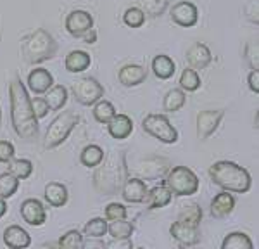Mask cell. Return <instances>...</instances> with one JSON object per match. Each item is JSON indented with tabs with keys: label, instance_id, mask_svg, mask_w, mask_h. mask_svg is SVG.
<instances>
[{
	"label": "cell",
	"instance_id": "cell-3",
	"mask_svg": "<svg viewBox=\"0 0 259 249\" xmlns=\"http://www.w3.org/2000/svg\"><path fill=\"white\" fill-rule=\"evenodd\" d=\"M126 180V166H124V154H112L106 161L99 164L94 175V184L99 192L104 196H112L121 189L123 182Z\"/></svg>",
	"mask_w": 259,
	"mask_h": 249
},
{
	"label": "cell",
	"instance_id": "cell-9",
	"mask_svg": "<svg viewBox=\"0 0 259 249\" xmlns=\"http://www.w3.org/2000/svg\"><path fill=\"white\" fill-rule=\"evenodd\" d=\"M137 175L142 180H157L164 177L169 170V161L166 157H149L137 164Z\"/></svg>",
	"mask_w": 259,
	"mask_h": 249
},
{
	"label": "cell",
	"instance_id": "cell-37",
	"mask_svg": "<svg viewBox=\"0 0 259 249\" xmlns=\"http://www.w3.org/2000/svg\"><path fill=\"white\" fill-rule=\"evenodd\" d=\"M18 187H19V180L14 175H11L9 172L0 175V197L4 199L12 197L18 192Z\"/></svg>",
	"mask_w": 259,
	"mask_h": 249
},
{
	"label": "cell",
	"instance_id": "cell-41",
	"mask_svg": "<svg viewBox=\"0 0 259 249\" xmlns=\"http://www.w3.org/2000/svg\"><path fill=\"white\" fill-rule=\"evenodd\" d=\"M31 107H33V113H35V116L38 119L41 118H45V116L49 114V104L45 99H41V97H35V99H31Z\"/></svg>",
	"mask_w": 259,
	"mask_h": 249
},
{
	"label": "cell",
	"instance_id": "cell-8",
	"mask_svg": "<svg viewBox=\"0 0 259 249\" xmlns=\"http://www.w3.org/2000/svg\"><path fill=\"white\" fill-rule=\"evenodd\" d=\"M73 95L81 106H94L99 99L104 97V87L95 78L85 76L73 83Z\"/></svg>",
	"mask_w": 259,
	"mask_h": 249
},
{
	"label": "cell",
	"instance_id": "cell-4",
	"mask_svg": "<svg viewBox=\"0 0 259 249\" xmlns=\"http://www.w3.org/2000/svg\"><path fill=\"white\" fill-rule=\"evenodd\" d=\"M21 51H23V59L28 64H40V62L49 61L56 56L57 42L47 30L38 28L28 36H24Z\"/></svg>",
	"mask_w": 259,
	"mask_h": 249
},
{
	"label": "cell",
	"instance_id": "cell-16",
	"mask_svg": "<svg viewBox=\"0 0 259 249\" xmlns=\"http://www.w3.org/2000/svg\"><path fill=\"white\" fill-rule=\"evenodd\" d=\"M106 124H107V132H109V135L116 140L128 139L133 132V121L128 114L116 113Z\"/></svg>",
	"mask_w": 259,
	"mask_h": 249
},
{
	"label": "cell",
	"instance_id": "cell-27",
	"mask_svg": "<svg viewBox=\"0 0 259 249\" xmlns=\"http://www.w3.org/2000/svg\"><path fill=\"white\" fill-rule=\"evenodd\" d=\"M104 159V149L97 144H90L87 145L80 154V161L83 166L87 168H97Z\"/></svg>",
	"mask_w": 259,
	"mask_h": 249
},
{
	"label": "cell",
	"instance_id": "cell-35",
	"mask_svg": "<svg viewBox=\"0 0 259 249\" xmlns=\"http://www.w3.org/2000/svg\"><path fill=\"white\" fill-rule=\"evenodd\" d=\"M178 222L185 223V225H190V227H199L200 222H202V208L199 204L187 206L185 210L180 213Z\"/></svg>",
	"mask_w": 259,
	"mask_h": 249
},
{
	"label": "cell",
	"instance_id": "cell-49",
	"mask_svg": "<svg viewBox=\"0 0 259 249\" xmlns=\"http://www.w3.org/2000/svg\"><path fill=\"white\" fill-rule=\"evenodd\" d=\"M83 247H106V244L104 242H85V240H83Z\"/></svg>",
	"mask_w": 259,
	"mask_h": 249
},
{
	"label": "cell",
	"instance_id": "cell-32",
	"mask_svg": "<svg viewBox=\"0 0 259 249\" xmlns=\"http://www.w3.org/2000/svg\"><path fill=\"white\" fill-rule=\"evenodd\" d=\"M9 173L14 175L18 180H26L33 173V163L30 159H12L9 161Z\"/></svg>",
	"mask_w": 259,
	"mask_h": 249
},
{
	"label": "cell",
	"instance_id": "cell-19",
	"mask_svg": "<svg viewBox=\"0 0 259 249\" xmlns=\"http://www.w3.org/2000/svg\"><path fill=\"white\" fill-rule=\"evenodd\" d=\"M233 210H235V197H233L232 192H228V190H223V192L216 194L214 199L211 201V217H214L218 220L232 215Z\"/></svg>",
	"mask_w": 259,
	"mask_h": 249
},
{
	"label": "cell",
	"instance_id": "cell-23",
	"mask_svg": "<svg viewBox=\"0 0 259 249\" xmlns=\"http://www.w3.org/2000/svg\"><path fill=\"white\" fill-rule=\"evenodd\" d=\"M44 196H45V201H47L50 206L62 208L66 202H68L69 194H68V189H66L64 184H59V182H50V184L45 185Z\"/></svg>",
	"mask_w": 259,
	"mask_h": 249
},
{
	"label": "cell",
	"instance_id": "cell-39",
	"mask_svg": "<svg viewBox=\"0 0 259 249\" xmlns=\"http://www.w3.org/2000/svg\"><path fill=\"white\" fill-rule=\"evenodd\" d=\"M57 244L61 247H83V235L78 230H68Z\"/></svg>",
	"mask_w": 259,
	"mask_h": 249
},
{
	"label": "cell",
	"instance_id": "cell-50",
	"mask_svg": "<svg viewBox=\"0 0 259 249\" xmlns=\"http://www.w3.org/2000/svg\"><path fill=\"white\" fill-rule=\"evenodd\" d=\"M0 119H2V111H0Z\"/></svg>",
	"mask_w": 259,
	"mask_h": 249
},
{
	"label": "cell",
	"instance_id": "cell-45",
	"mask_svg": "<svg viewBox=\"0 0 259 249\" xmlns=\"http://www.w3.org/2000/svg\"><path fill=\"white\" fill-rule=\"evenodd\" d=\"M247 83L249 89L252 90L254 94H259V69H252L247 76Z\"/></svg>",
	"mask_w": 259,
	"mask_h": 249
},
{
	"label": "cell",
	"instance_id": "cell-10",
	"mask_svg": "<svg viewBox=\"0 0 259 249\" xmlns=\"http://www.w3.org/2000/svg\"><path fill=\"white\" fill-rule=\"evenodd\" d=\"M225 113L221 109H207L200 111L197 114V135L200 140H207L209 137L218 130L221 119H223Z\"/></svg>",
	"mask_w": 259,
	"mask_h": 249
},
{
	"label": "cell",
	"instance_id": "cell-7",
	"mask_svg": "<svg viewBox=\"0 0 259 249\" xmlns=\"http://www.w3.org/2000/svg\"><path fill=\"white\" fill-rule=\"evenodd\" d=\"M142 128L152 135L154 139L161 140L164 144H175L178 140L177 128L171 124V121L164 114H147L142 121Z\"/></svg>",
	"mask_w": 259,
	"mask_h": 249
},
{
	"label": "cell",
	"instance_id": "cell-34",
	"mask_svg": "<svg viewBox=\"0 0 259 249\" xmlns=\"http://www.w3.org/2000/svg\"><path fill=\"white\" fill-rule=\"evenodd\" d=\"M114 114H116V107L112 106L109 101L99 99V101L94 104V118L97 119L99 123L106 124Z\"/></svg>",
	"mask_w": 259,
	"mask_h": 249
},
{
	"label": "cell",
	"instance_id": "cell-43",
	"mask_svg": "<svg viewBox=\"0 0 259 249\" xmlns=\"http://www.w3.org/2000/svg\"><path fill=\"white\" fill-rule=\"evenodd\" d=\"M244 11H245V16L249 18V21H252V23H259V18H257V0H247V4H245V7H244Z\"/></svg>",
	"mask_w": 259,
	"mask_h": 249
},
{
	"label": "cell",
	"instance_id": "cell-40",
	"mask_svg": "<svg viewBox=\"0 0 259 249\" xmlns=\"http://www.w3.org/2000/svg\"><path fill=\"white\" fill-rule=\"evenodd\" d=\"M128 211L126 208L123 204H119V202H111V204L106 206V220H123L126 218Z\"/></svg>",
	"mask_w": 259,
	"mask_h": 249
},
{
	"label": "cell",
	"instance_id": "cell-48",
	"mask_svg": "<svg viewBox=\"0 0 259 249\" xmlns=\"http://www.w3.org/2000/svg\"><path fill=\"white\" fill-rule=\"evenodd\" d=\"M6 213H7V202L4 197H0V218H2Z\"/></svg>",
	"mask_w": 259,
	"mask_h": 249
},
{
	"label": "cell",
	"instance_id": "cell-6",
	"mask_svg": "<svg viewBox=\"0 0 259 249\" xmlns=\"http://www.w3.org/2000/svg\"><path fill=\"white\" fill-rule=\"evenodd\" d=\"M80 123V114L74 111H62L61 114H57L54 118V121L50 123L47 134H45L44 147L45 149H56L64 142L73 132V128Z\"/></svg>",
	"mask_w": 259,
	"mask_h": 249
},
{
	"label": "cell",
	"instance_id": "cell-11",
	"mask_svg": "<svg viewBox=\"0 0 259 249\" xmlns=\"http://www.w3.org/2000/svg\"><path fill=\"white\" fill-rule=\"evenodd\" d=\"M169 14H171L173 23H177L178 26H182V28H192V26H195L199 21V9L192 2H187V0L175 4V6L171 7Z\"/></svg>",
	"mask_w": 259,
	"mask_h": 249
},
{
	"label": "cell",
	"instance_id": "cell-47",
	"mask_svg": "<svg viewBox=\"0 0 259 249\" xmlns=\"http://www.w3.org/2000/svg\"><path fill=\"white\" fill-rule=\"evenodd\" d=\"M80 38H83V42L89 44V45L95 44V42H97V30H95V28H90V30H87L85 33H83Z\"/></svg>",
	"mask_w": 259,
	"mask_h": 249
},
{
	"label": "cell",
	"instance_id": "cell-29",
	"mask_svg": "<svg viewBox=\"0 0 259 249\" xmlns=\"http://www.w3.org/2000/svg\"><path fill=\"white\" fill-rule=\"evenodd\" d=\"M187 102V95L182 89H173L164 95V101H162V107H164L166 113H177L182 109Z\"/></svg>",
	"mask_w": 259,
	"mask_h": 249
},
{
	"label": "cell",
	"instance_id": "cell-38",
	"mask_svg": "<svg viewBox=\"0 0 259 249\" xmlns=\"http://www.w3.org/2000/svg\"><path fill=\"white\" fill-rule=\"evenodd\" d=\"M123 23L130 28H140L145 23V14L140 7H130L123 14Z\"/></svg>",
	"mask_w": 259,
	"mask_h": 249
},
{
	"label": "cell",
	"instance_id": "cell-24",
	"mask_svg": "<svg viewBox=\"0 0 259 249\" xmlns=\"http://www.w3.org/2000/svg\"><path fill=\"white\" fill-rule=\"evenodd\" d=\"M92 64V57L85 51H71L64 59V68L69 73H83Z\"/></svg>",
	"mask_w": 259,
	"mask_h": 249
},
{
	"label": "cell",
	"instance_id": "cell-44",
	"mask_svg": "<svg viewBox=\"0 0 259 249\" xmlns=\"http://www.w3.org/2000/svg\"><path fill=\"white\" fill-rule=\"evenodd\" d=\"M247 59L252 69H259V62H257V42L256 44H249L247 45Z\"/></svg>",
	"mask_w": 259,
	"mask_h": 249
},
{
	"label": "cell",
	"instance_id": "cell-25",
	"mask_svg": "<svg viewBox=\"0 0 259 249\" xmlns=\"http://www.w3.org/2000/svg\"><path fill=\"white\" fill-rule=\"evenodd\" d=\"M177 71V64L166 54H159L152 59V73L156 74L159 80H169Z\"/></svg>",
	"mask_w": 259,
	"mask_h": 249
},
{
	"label": "cell",
	"instance_id": "cell-1",
	"mask_svg": "<svg viewBox=\"0 0 259 249\" xmlns=\"http://www.w3.org/2000/svg\"><path fill=\"white\" fill-rule=\"evenodd\" d=\"M9 101H11V121L12 128L23 140H35L38 137V118L33 113L31 97L24 83L14 78L9 83Z\"/></svg>",
	"mask_w": 259,
	"mask_h": 249
},
{
	"label": "cell",
	"instance_id": "cell-46",
	"mask_svg": "<svg viewBox=\"0 0 259 249\" xmlns=\"http://www.w3.org/2000/svg\"><path fill=\"white\" fill-rule=\"evenodd\" d=\"M107 247H112V249H132L133 247V242L130 239H112L111 242L106 244Z\"/></svg>",
	"mask_w": 259,
	"mask_h": 249
},
{
	"label": "cell",
	"instance_id": "cell-2",
	"mask_svg": "<svg viewBox=\"0 0 259 249\" xmlns=\"http://www.w3.org/2000/svg\"><path fill=\"white\" fill-rule=\"evenodd\" d=\"M209 177L212 184L221 187L223 190L235 194H245L250 190L252 178L250 173L240 164L232 161H218L209 168Z\"/></svg>",
	"mask_w": 259,
	"mask_h": 249
},
{
	"label": "cell",
	"instance_id": "cell-15",
	"mask_svg": "<svg viewBox=\"0 0 259 249\" xmlns=\"http://www.w3.org/2000/svg\"><path fill=\"white\" fill-rule=\"evenodd\" d=\"M147 185H145V182L142 180V178L135 177V178H126V180L123 182V185H121V196L126 202H133V204H137V202H142L145 197V194H147Z\"/></svg>",
	"mask_w": 259,
	"mask_h": 249
},
{
	"label": "cell",
	"instance_id": "cell-28",
	"mask_svg": "<svg viewBox=\"0 0 259 249\" xmlns=\"http://www.w3.org/2000/svg\"><path fill=\"white\" fill-rule=\"evenodd\" d=\"M254 244L244 232H230L221 242V249H252Z\"/></svg>",
	"mask_w": 259,
	"mask_h": 249
},
{
	"label": "cell",
	"instance_id": "cell-30",
	"mask_svg": "<svg viewBox=\"0 0 259 249\" xmlns=\"http://www.w3.org/2000/svg\"><path fill=\"white\" fill-rule=\"evenodd\" d=\"M133 230H135V227H133V223L126 222V218L111 220V223H107V232L112 239H132Z\"/></svg>",
	"mask_w": 259,
	"mask_h": 249
},
{
	"label": "cell",
	"instance_id": "cell-12",
	"mask_svg": "<svg viewBox=\"0 0 259 249\" xmlns=\"http://www.w3.org/2000/svg\"><path fill=\"white\" fill-rule=\"evenodd\" d=\"M21 218L31 227H41L47 222V211L38 199H26L21 204Z\"/></svg>",
	"mask_w": 259,
	"mask_h": 249
},
{
	"label": "cell",
	"instance_id": "cell-21",
	"mask_svg": "<svg viewBox=\"0 0 259 249\" xmlns=\"http://www.w3.org/2000/svg\"><path fill=\"white\" fill-rule=\"evenodd\" d=\"M54 85V76L45 68H36L28 74V89L33 94H45Z\"/></svg>",
	"mask_w": 259,
	"mask_h": 249
},
{
	"label": "cell",
	"instance_id": "cell-36",
	"mask_svg": "<svg viewBox=\"0 0 259 249\" xmlns=\"http://www.w3.org/2000/svg\"><path fill=\"white\" fill-rule=\"evenodd\" d=\"M169 0H140V9L145 18H157L166 11Z\"/></svg>",
	"mask_w": 259,
	"mask_h": 249
},
{
	"label": "cell",
	"instance_id": "cell-5",
	"mask_svg": "<svg viewBox=\"0 0 259 249\" xmlns=\"http://www.w3.org/2000/svg\"><path fill=\"white\" fill-rule=\"evenodd\" d=\"M164 185L173 196H192L199 190V177L187 166H173L166 172Z\"/></svg>",
	"mask_w": 259,
	"mask_h": 249
},
{
	"label": "cell",
	"instance_id": "cell-31",
	"mask_svg": "<svg viewBox=\"0 0 259 249\" xmlns=\"http://www.w3.org/2000/svg\"><path fill=\"white\" fill-rule=\"evenodd\" d=\"M180 87H182L183 92H195L200 89V76L197 73V69L194 68H187L183 69L180 74Z\"/></svg>",
	"mask_w": 259,
	"mask_h": 249
},
{
	"label": "cell",
	"instance_id": "cell-17",
	"mask_svg": "<svg viewBox=\"0 0 259 249\" xmlns=\"http://www.w3.org/2000/svg\"><path fill=\"white\" fill-rule=\"evenodd\" d=\"M187 61H189V64L194 69H206L212 61V54L206 44L195 42L187 51Z\"/></svg>",
	"mask_w": 259,
	"mask_h": 249
},
{
	"label": "cell",
	"instance_id": "cell-42",
	"mask_svg": "<svg viewBox=\"0 0 259 249\" xmlns=\"http://www.w3.org/2000/svg\"><path fill=\"white\" fill-rule=\"evenodd\" d=\"M16 149L9 140H0V163H9L14 157Z\"/></svg>",
	"mask_w": 259,
	"mask_h": 249
},
{
	"label": "cell",
	"instance_id": "cell-20",
	"mask_svg": "<svg viewBox=\"0 0 259 249\" xmlns=\"http://www.w3.org/2000/svg\"><path fill=\"white\" fill-rule=\"evenodd\" d=\"M4 242H6L7 247L24 249V247H30L31 237L23 227L11 225V227H7L6 230H4Z\"/></svg>",
	"mask_w": 259,
	"mask_h": 249
},
{
	"label": "cell",
	"instance_id": "cell-14",
	"mask_svg": "<svg viewBox=\"0 0 259 249\" xmlns=\"http://www.w3.org/2000/svg\"><path fill=\"white\" fill-rule=\"evenodd\" d=\"M169 234L173 235L175 240H178L182 246H195L200 242V228L190 227L182 222H175L169 227Z\"/></svg>",
	"mask_w": 259,
	"mask_h": 249
},
{
	"label": "cell",
	"instance_id": "cell-22",
	"mask_svg": "<svg viewBox=\"0 0 259 249\" xmlns=\"http://www.w3.org/2000/svg\"><path fill=\"white\" fill-rule=\"evenodd\" d=\"M171 199H173V194L166 189V185H159V187H154V189L147 190V194H145L142 202H145L147 210H159V208L168 206L171 202Z\"/></svg>",
	"mask_w": 259,
	"mask_h": 249
},
{
	"label": "cell",
	"instance_id": "cell-18",
	"mask_svg": "<svg viewBox=\"0 0 259 249\" xmlns=\"http://www.w3.org/2000/svg\"><path fill=\"white\" fill-rule=\"evenodd\" d=\"M118 80L123 87H137L147 80V69L139 64H126L119 69Z\"/></svg>",
	"mask_w": 259,
	"mask_h": 249
},
{
	"label": "cell",
	"instance_id": "cell-13",
	"mask_svg": "<svg viewBox=\"0 0 259 249\" xmlns=\"http://www.w3.org/2000/svg\"><path fill=\"white\" fill-rule=\"evenodd\" d=\"M90 28H94V18L87 11H71L66 18V30L73 36H81Z\"/></svg>",
	"mask_w": 259,
	"mask_h": 249
},
{
	"label": "cell",
	"instance_id": "cell-26",
	"mask_svg": "<svg viewBox=\"0 0 259 249\" xmlns=\"http://www.w3.org/2000/svg\"><path fill=\"white\" fill-rule=\"evenodd\" d=\"M45 94H47L45 101H47L50 111H61L68 102V89L64 85H52Z\"/></svg>",
	"mask_w": 259,
	"mask_h": 249
},
{
	"label": "cell",
	"instance_id": "cell-33",
	"mask_svg": "<svg viewBox=\"0 0 259 249\" xmlns=\"http://www.w3.org/2000/svg\"><path fill=\"white\" fill-rule=\"evenodd\" d=\"M107 234V220L106 218H92L83 227V235L89 239H100Z\"/></svg>",
	"mask_w": 259,
	"mask_h": 249
}]
</instances>
